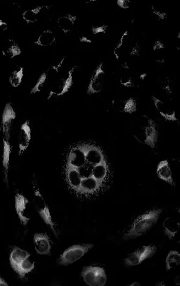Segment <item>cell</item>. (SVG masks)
I'll use <instances>...</instances> for the list:
<instances>
[{
  "instance_id": "35",
  "label": "cell",
  "mask_w": 180,
  "mask_h": 286,
  "mask_svg": "<svg viewBox=\"0 0 180 286\" xmlns=\"http://www.w3.org/2000/svg\"><path fill=\"white\" fill-rule=\"evenodd\" d=\"M160 87L162 92L168 95H171L173 94V85L172 81L168 77H163L160 80Z\"/></svg>"
},
{
  "instance_id": "1",
  "label": "cell",
  "mask_w": 180,
  "mask_h": 286,
  "mask_svg": "<svg viewBox=\"0 0 180 286\" xmlns=\"http://www.w3.org/2000/svg\"><path fill=\"white\" fill-rule=\"evenodd\" d=\"M17 114L10 103L5 105L2 114L1 131L3 134V159L2 163L6 180L8 179L10 156L13 148L14 125L16 121Z\"/></svg>"
},
{
  "instance_id": "18",
  "label": "cell",
  "mask_w": 180,
  "mask_h": 286,
  "mask_svg": "<svg viewBox=\"0 0 180 286\" xmlns=\"http://www.w3.org/2000/svg\"><path fill=\"white\" fill-rule=\"evenodd\" d=\"M65 174L68 185L73 190L79 193L81 183V178L78 170L74 167L66 166Z\"/></svg>"
},
{
  "instance_id": "44",
  "label": "cell",
  "mask_w": 180,
  "mask_h": 286,
  "mask_svg": "<svg viewBox=\"0 0 180 286\" xmlns=\"http://www.w3.org/2000/svg\"><path fill=\"white\" fill-rule=\"evenodd\" d=\"M140 284L138 283V282H135V283H132V285H130V286H140Z\"/></svg>"
},
{
  "instance_id": "26",
  "label": "cell",
  "mask_w": 180,
  "mask_h": 286,
  "mask_svg": "<svg viewBox=\"0 0 180 286\" xmlns=\"http://www.w3.org/2000/svg\"><path fill=\"white\" fill-rule=\"evenodd\" d=\"M29 255L31 254L26 251L23 250V249L19 248L18 247H13L9 257L10 266H11L13 270H14L19 263Z\"/></svg>"
},
{
  "instance_id": "7",
  "label": "cell",
  "mask_w": 180,
  "mask_h": 286,
  "mask_svg": "<svg viewBox=\"0 0 180 286\" xmlns=\"http://www.w3.org/2000/svg\"><path fill=\"white\" fill-rule=\"evenodd\" d=\"M76 66L71 68L67 74L57 78L51 87L47 100H50L53 96H61L68 93L74 85V75Z\"/></svg>"
},
{
  "instance_id": "36",
  "label": "cell",
  "mask_w": 180,
  "mask_h": 286,
  "mask_svg": "<svg viewBox=\"0 0 180 286\" xmlns=\"http://www.w3.org/2000/svg\"><path fill=\"white\" fill-rule=\"evenodd\" d=\"M151 14L152 16L157 21H164L168 18V13L157 6H151Z\"/></svg>"
},
{
  "instance_id": "43",
  "label": "cell",
  "mask_w": 180,
  "mask_h": 286,
  "mask_svg": "<svg viewBox=\"0 0 180 286\" xmlns=\"http://www.w3.org/2000/svg\"><path fill=\"white\" fill-rule=\"evenodd\" d=\"M177 279H178L177 281L175 280V283H176V285H180V276L179 275V276L177 277Z\"/></svg>"
},
{
  "instance_id": "19",
  "label": "cell",
  "mask_w": 180,
  "mask_h": 286,
  "mask_svg": "<svg viewBox=\"0 0 180 286\" xmlns=\"http://www.w3.org/2000/svg\"><path fill=\"white\" fill-rule=\"evenodd\" d=\"M140 57V47L138 43H136L134 46L128 53L127 57L124 58V61L122 62L121 68L124 71H130L132 65Z\"/></svg>"
},
{
  "instance_id": "38",
  "label": "cell",
  "mask_w": 180,
  "mask_h": 286,
  "mask_svg": "<svg viewBox=\"0 0 180 286\" xmlns=\"http://www.w3.org/2000/svg\"><path fill=\"white\" fill-rule=\"evenodd\" d=\"M165 49H166V47H165L164 43L160 40H156L154 42L153 47H152V49H153L154 52H162V51L165 50Z\"/></svg>"
},
{
  "instance_id": "32",
  "label": "cell",
  "mask_w": 180,
  "mask_h": 286,
  "mask_svg": "<svg viewBox=\"0 0 180 286\" xmlns=\"http://www.w3.org/2000/svg\"><path fill=\"white\" fill-rule=\"evenodd\" d=\"M24 77V68L19 67L12 72L9 77V83L13 87L17 88L21 85Z\"/></svg>"
},
{
  "instance_id": "23",
  "label": "cell",
  "mask_w": 180,
  "mask_h": 286,
  "mask_svg": "<svg viewBox=\"0 0 180 286\" xmlns=\"http://www.w3.org/2000/svg\"><path fill=\"white\" fill-rule=\"evenodd\" d=\"M56 37L54 33L50 29L44 30L37 39L34 42V44L37 45L38 46L47 47L52 46L54 44Z\"/></svg>"
},
{
  "instance_id": "31",
  "label": "cell",
  "mask_w": 180,
  "mask_h": 286,
  "mask_svg": "<svg viewBox=\"0 0 180 286\" xmlns=\"http://www.w3.org/2000/svg\"><path fill=\"white\" fill-rule=\"evenodd\" d=\"M180 263V254L177 251H171L166 259V270L170 271Z\"/></svg>"
},
{
  "instance_id": "29",
  "label": "cell",
  "mask_w": 180,
  "mask_h": 286,
  "mask_svg": "<svg viewBox=\"0 0 180 286\" xmlns=\"http://www.w3.org/2000/svg\"><path fill=\"white\" fill-rule=\"evenodd\" d=\"M119 109L121 113L132 115L137 111L136 100L132 97L122 100L120 102Z\"/></svg>"
},
{
  "instance_id": "30",
  "label": "cell",
  "mask_w": 180,
  "mask_h": 286,
  "mask_svg": "<svg viewBox=\"0 0 180 286\" xmlns=\"http://www.w3.org/2000/svg\"><path fill=\"white\" fill-rule=\"evenodd\" d=\"M46 6H38L32 8L23 13V19L27 24H32L36 22L38 20L40 13L42 11L43 8Z\"/></svg>"
},
{
  "instance_id": "15",
  "label": "cell",
  "mask_w": 180,
  "mask_h": 286,
  "mask_svg": "<svg viewBox=\"0 0 180 286\" xmlns=\"http://www.w3.org/2000/svg\"><path fill=\"white\" fill-rule=\"evenodd\" d=\"M33 244L35 249L40 255H50L51 246L50 238L46 234L36 233L33 237Z\"/></svg>"
},
{
  "instance_id": "6",
  "label": "cell",
  "mask_w": 180,
  "mask_h": 286,
  "mask_svg": "<svg viewBox=\"0 0 180 286\" xmlns=\"http://www.w3.org/2000/svg\"><path fill=\"white\" fill-rule=\"evenodd\" d=\"M93 247V244H90L73 245L63 252L59 257L58 263L60 265L68 266L76 263L89 253Z\"/></svg>"
},
{
  "instance_id": "37",
  "label": "cell",
  "mask_w": 180,
  "mask_h": 286,
  "mask_svg": "<svg viewBox=\"0 0 180 286\" xmlns=\"http://www.w3.org/2000/svg\"><path fill=\"white\" fill-rule=\"evenodd\" d=\"M108 30V26L106 25L102 26H96L92 27L91 31L93 35H103L107 33Z\"/></svg>"
},
{
  "instance_id": "28",
  "label": "cell",
  "mask_w": 180,
  "mask_h": 286,
  "mask_svg": "<svg viewBox=\"0 0 180 286\" xmlns=\"http://www.w3.org/2000/svg\"><path fill=\"white\" fill-rule=\"evenodd\" d=\"M108 174V165L106 161L94 165L93 170V176L101 185H102L104 180L106 179Z\"/></svg>"
},
{
  "instance_id": "22",
  "label": "cell",
  "mask_w": 180,
  "mask_h": 286,
  "mask_svg": "<svg viewBox=\"0 0 180 286\" xmlns=\"http://www.w3.org/2000/svg\"><path fill=\"white\" fill-rule=\"evenodd\" d=\"M35 268V262L32 259L31 255L25 257L19 263L18 265L14 270V272L17 273L21 278H24L26 275L29 274Z\"/></svg>"
},
{
  "instance_id": "27",
  "label": "cell",
  "mask_w": 180,
  "mask_h": 286,
  "mask_svg": "<svg viewBox=\"0 0 180 286\" xmlns=\"http://www.w3.org/2000/svg\"><path fill=\"white\" fill-rule=\"evenodd\" d=\"M129 34V33L128 31L124 32L115 47L114 51H113V55L115 56V59L117 60H119L123 57L126 49H127Z\"/></svg>"
},
{
  "instance_id": "21",
  "label": "cell",
  "mask_w": 180,
  "mask_h": 286,
  "mask_svg": "<svg viewBox=\"0 0 180 286\" xmlns=\"http://www.w3.org/2000/svg\"><path fill=\"white\" fill-rule=\"evenodd\" d=\"M77 19V16H74V15L71 14L64 15L63 16L59 17L57 19V27L64 33H70L74 29Z\"/></svg>"
},
{
  "instance_id": "40",
  "label": "cell",
  "mask_w": 180,
  "mask_h": 286,
  "mask_svg": "<svg viewBox=\"0 0 180 286\" xmlns=\"http://www.w3.org/2000/svg\"><path fill=\"white\" fill-rule=\"evenodd\" d=\"M7 29L8 24L5 22V21L1 20V19H0V36L5 33Z\"/></svg>"
},
{
  "instance_id": "10",
  "label": "cell",
  "mask_w": 180,
  "mask_h": 286,
  "mask_svg": "<svg viewBox=\"0 0 180 286\" xmlns=\"http://www.w3.org/2000/svg\"><path fill=\"white\" fill-rule=\"evenodd\" d=\"M15 208L20 222L26 226L32 217L31 203L21 193H17L15 196Z\"/></svg>"
},
{
  "instance_id": "33",
  "label": "cell",
  "mask_w": 180,
  "mask_h": 286,
  "mask_svg": "<svg viewBox=\"0 0 180 286\" xmlns=\"http://www.w3.org/2000/svg\"><path fill=\"white\" fill-rule=\"evenodd\" d=\"M136 83L135 77L130 71H124L122 73L121 78H120V83L121 85L126 88L134 87Z\"/></svg>"
},
{
  "instance_id": "5",
  "label": "cell",
  "mask_w": 180,
  "mask_h": 286,
  "mask_svg": "<svg viewBox=\"0 0 180 286\" xmlns=\"http://www.w3.org/2000/svg\"><path fill=\"white\" fill-rule=\"evenodd\" d=\"M33 206L41 219H42L46 225L51 228L53 233L57 237L55 224L53 221L50 209H49L48 205H47L46 201H45L42 193L40 192L39 189L35 186H34Z\"/></svg>"
},
{
  "instance_id": "8",
  "label": "cell",
  "mask_w": 180,
  "mask_h": 286,
  "mask_svg": "<svg viewBox=\"0 0 180 286\" xmlns=\"http://www.w3.org/2000/svg\"><path fill=\"white\" fill-rule=\"evenodd\" d=\"M81 276L84 283L89 286H104L107 282L106 272L100 266H86L83 269Z\"/></svg>"
},
{
  "instance_id": "4",
  "label": "cell",
  "mask_w": 180,
  "mask_h": 286,
  "mask_svg": "<svg viewBox=\"0 0 180 286\" xmlns=\"http://www.w3.org/2000/svg\"><path fill=\"white\" fill-rule=\"evenodd\" d=\"M65 58L63 57L58 64L50 66L43 72L39 78L32 88L30 94L34 95L44 92L47 88L52 86L58 76L60 68L63 66Z\"/></svg>"
},
{
  "instance_id": "41",
  "label": "cell",
  "mask_w": 180,
  "mask_h": 286,
  "mask_svg": "<svg viewBox=\"0 0 180 286\" xmlns=\"http://www.w3.org/2000/svg\"><path fill=\"white\" fill-rule=\"evenodd\" d=\"M79 41H80V43H85V44H92V42H93L91 39L85 36H80V38H79Z\"/></svg>"
},
{
  "instance_id": "42",
  "label": "cell",
  "mask_w": 180,
  "mask_h": 286,
  "mask_svg": "<svg viewBox=\"0 0 180 286\" xmlns=\"http://www.w3.org/2000/svg\"><path fill=\"white\" fill-rule=\"evenodd\" d=\"M8 286V284L6 283V281L1 277H0V286Z\"/></svg>"
},
{
  "instance_id": "24",
  "label": "cell",
  "mask_w": 180,
  "mask_h": 286,
  "mask_svg": "<svg viewBox=\"0 0 180 286\" xmlns=\"http://www.w3.org/2000/svg\"><path fill=\"white\" fill-rule=\"evenodd\" d=\"M22 51L20 47L14 40H8L2 49V54L8 59H13L21 55Z\"/></svg>"
},
{
  "instance_id": "25",
  "label": "cell",
  "mask_w": 180,
  "mask_h": 286,
  "mask_svg": "<svg viewBox=\"0 0 180 286\" xmlns=\"http://www.w3.org/2000/svg\"><path fill=\"white\" fill-rule=\"evenodd\" d=\"M102 185L93 177L85 178L81 180L80 191L79 193L91 194L93 193L100 188Z\"/></svg>"
},
{
  "instance_id": "14",
  "label": "cell",
  "mask_w": 180,
  "mask_h": 286,
  "mask_svg": "<svg viewBox=\"0 0 180 286\" xmlns=\"http://www.w3.org/2000/svg\"><path fill=\"white\" fill-rule=\"evenodd\" d=\"M152 100L158 113L165 120L173 122H178L177 114L171 105L166 104L164 101L156 97L155 96H152Z\"/></svg>"
},
{
  "instance_id": "17",
  "label": "cell",
  "mask_w": 180,
  "mask_h": 286,
  "mask_svg": "<svg viewBox=\"0 0 180 286\" xmlns=\"http://www.w3.org/2000/svg\"><path fill=\"white\" fill-rule=\"evenodd\" d=\"M157 175L158 177L163 181L168 183L171 186L175 187V184L173 179L172 172L168 160L160 161L157 167Z\"/></svg>"
},
{
  "instance_id": "39",
  "label": "cell",
  "mask_w": 180,
  "mask_h": 286,
  "mask_svg": "<svg viewBox=\"0 0 180 286\" xmlns=\"http://www.w3.org/2000/svg\"><path fill=\"white\" fill-rule=\"evenodd\" d=\"M117 4L122 9L127 10L131 6L132 2L129 0H117Z\"/></svg>"
},
{
  "instance_id": "16",
  "label": "cell",
  "mask_w": 180,
  "mask_h": 286,
  "mask_svg": "<svg viewBox=\"0 0 180 286\" xmlns=\"http://www.w3.org/2000/svg\"><path fill=\"white\" fill-rule=\"evenodd\" d=\"M85 162L86 160H85L84 154L80 145H79L71 149L68 155L66 166L78 169Z\"/></svg>"
},
{
  "instance_id": "20",
  "label": "cell",
  "mask_w": 180,
  "mask_h": 286,
  "mask_svg": "<svg viewBox=\"0 0 180 286\" xmlns=\"http://www.w3.org/2000/svg\"><path fill=\"white\" fill-rule=\"evenodd\" d=\"M163 232L169 240H173L180 229V222L172 217H167L162 223Z\"/></svg>"
},
{
  "instance_id": "3",
  "label": "cell",
  "mask_w": 180,
  "mask_h": 286,
  "mask_svg": "<svg viewBox=\"0 0 180 286\" xmlns=\"http://www.w3.org/2000/svg\"><path fill=\"white\" fill-rule=\"evenodd\" d=\"M162 213L161 209H154L137 217L132 223L131 227L124 235V239H134L144 235L152 227L155 226Z\"/></svg>"
},
{
  "instance_id": "34",
  "label": "cell",
  "mask_w": 180,
  "mask_h": 286,
  "mask_svg": "<svg viewBox=\"0 0 180 286\" xmlns=\"http://www.w3.org/2000/svg\"><path fill=\"white\" fill-rule=\"evenodd\" d=\"M94 165L91 164V163L85 162L84 164L81 165L78 170L79 173L81 178V180L85 179V178L93 177V170Z\"/></svg>"
},
{
  "instance_id": "12",
  "label": "cell",
  "mask_w": 180,
  "mask_h": 286,
  "mask_svg": "<svg viewBox=\"0 0 180 286\" xmlns=\"http://www.w3.org/2000/svg\"><path fill=\"white\" fill-rule=\"evenodd\" d=\"M80 146L87 162L96 165L106 160L103 153L98 146L89 144H83Z\"/></svg>"
},
{
  "instance_id": "13",
  "label": "cell",
  "mask_w": 180,
  "mask_h": 286,
  "mask_svg": "<svg viewBox=\"0 0 180 286\" xmlns=\"http://www.w3.org/2000/svg\"><path fill=\"white\" fill-rule=\"evenodd\" d=\"M31 140V128L28 120L23 123L19 128L18 133V153L22 156L24 153L28 148Z\"/></svg>"
},
{
  "instance_id": "9",
  "label": "cell",
  "mask_w": 180,
  "mask_h": 286,
  "mask_svg": "<svg viewBox=\"0 0 180 286\" xmlns=\"http://www.w3.org/2000/svg\"><path fill=\"white\" fill-rule=\"evenodd\" d=\"M157 252V247L155 245H144L130 253L124 260L126 265L136 266L142 263L146 259L153 257Z\"/></svg>"
},
{
  "instance_id": "11",
  "label": "cell",
  "mask_w": 180,
  "mask_h": 286,
  "mask_svg": "<svg viewBox=\"0 0 180 286\" xmlns=\"http://www.w3.org/2000/svg\"><path fill=\"white\" fill-rule=\"evenodd\" d=\"M105 83V72L103 67V63L101 62L99 65L96 67L92 76L91 80L88 85L87 94L91 95L100 93L103 89Z\"/></svg>"
},
{
  "instance_id": "2",
  "label": "cell",
  "mask_w": 180,
  "mask_h": 286,
  "mask_svg": "<svg viewBox=\"0 0 180 286\" xmlns=\"http://www.w3.org/2000/svg\"><path fill=\"white\" fill-rule=\"evenodd\" d=\"M132 134L139 143L154 149L158 143L157 124L149 116L141 115L135 117L130 125Z\"/></svg>"
}]
</instances>
